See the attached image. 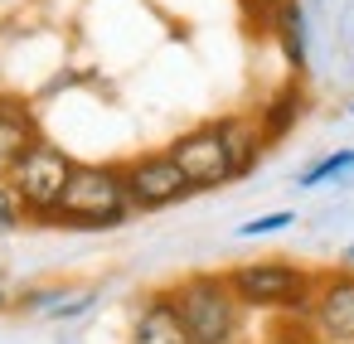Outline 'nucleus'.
I'll use <instances>...</instances> for the list:
<instances>
[{
    "mask_svg": "<svg viewBox=\"0 0 354 344\" xmlns=\"http://www.w3.org/2000/svg\"><path fill=\"white\" fill-rule=\"evenodd\" d=\"M170 300L180 310V325L189 344H243V315L248 305L233 296L228 271H194L170 286Z\"/></svg>",
    "mask_w": 354,
    "mask_h": 344,
    "instance_id": "1",
    "label": "nucleus"
},
{
    "mask_svg": "<svg viewBox=\"0 0 354 344\" xmlns=\"http://www.w3.org/2000/svg\"><path fill=\"white\" fill-rule=\"evenodd\" d=\"M136 218V204L127 194V175L122 165H88L78 160L73 165V180L54 209L49 223L59 228H122Z\"/></svg>",
    "mask_w": 354,
    "mask_h": 344,
    "instance_id": "2",
    "label": "nucleus"
},
{
    "mask_svg": "<svg viewBox=\"0 0 354 344\" xmlns=\"http://www.w3.org/2000/svg\"><path fill=\"white\" fill-rule=\"evenodd\" d=\"M228 286L248 310H267V315H310L315 291H320V271H306L296 262L281 257H262V262H238L228 267Z\"/></svg>",
    "mask_w": 354,
    "mask_h": 344,
    "instance_id": "3",
    "label": "nucleus"
},
{
    "mask_svg": "<svg viewBox=\"0 0 354 344\" xmlns=\"http://www.w3.org/2000/svg\"><path fill=\"white\" fill-rule=\"evenodd\" d=\"M73 155L59 146V141H35L25 155H20V165L10 170V184L20 189V199H25V209H30V218H54V209H59V199H64V189H68V180H73Z\"/></svg>",
    "mask_w": 354,
    "mask_h": 344,
    "instance_id": "4",
    "label": "nucleus"
},
{
    "mask_svg": "<svg viewBox=\"0 0 354 344\" xmlns=\"http://www.w3.org/2000/svg\"><path fill=\"white\" fill-rule=\"evenodd\" d=\"M122 175H127V194H131L136 213H156V209H170L194 194V184L185 180V170L175 165L170 151H146V155L127 160Z\"/></svg>",
    "mask_w": 354,
    "mask_h": 344,
    "instance_id": "5",
    "label": "nucleus"
},
{
    "mask_svg": "<svg viewBox=\"0 0 354 344\" xmlns=\"http://www.w3.org/2000/svg\"><path fill=\"white\" fill-rule=\"evenodd\" d=\"M165 151L175 155V165L185 170V180L194 184V194L223 189V184L238 180V175H233V160H228V146H223V136H218V122H204V126L175 136Z\"/></svg>",
    "mask_w": 354,
    "mask_h": 344,
    "instance_id": "6",
    "label": "nucleus"
},
{
    "mask_svg": "<svg viewBox=\"0 0 354 344\" xmlns=\"http://www.w3.org/2000/svg\"><path fill=\"white\" fill-rule=\"evenodd\" d=\"M310 325L320 344H354V271H320V291L310 305Z\"/></svg>",
    "mask_w": 354,
    "mask_h": 344,
    "instance_id": "7",
    "label": "nucleus"
},
{
    "mask_svg": "<svg viewBox=\"0 0 354 344\" xmlns=\"http://www.w3.org/2000/svg\"><path fill=\"white\" fill-rule=\"evenodd\" d=\"M39 141V122L35 107L20 97H0V180H10V170L20 165V155Z\"/></svg>",
    "mask_w": 354,
    "mask_h": 344,
    "instance_id": "8",
    "label": "nucleus"
},
{
    "mask_svg": "<svg viewBox=\"0 0 354 344\" xmlns=\"http://www.w3.org/2000/svg\"><path fill=\"white\" fill-rule=\"evenodd\" d=\"M131 344H189L170 291H156V296L141 305V315H136V325H131Z\"/></svg>",
    "mask_w": 354,
    "mask_h": 344,
    "instance_id": "9",
    "label": "nucleus"
},
{
    "mask_svg": "<svg viewBox=\"0 0 354 344\" xmlns=\"http://www.w3.org/2000/svg\"><path fill=\"white\" fill-rule=\"evenodd\" d=\"M218 136L228 146V160H233V175H252L262 151H267V136L257 126V117H218Z\"/></svg>",
    "mask_w": 354,
    "mask_h": 344,
    "instance_id": "10",
    "label": "nucleus"
},
{
    "mask_svg": "<svg viewBox=\"0 0 354 344\" xmlns=\"http://www.w3.org/2000/svg\"><path fill=\"white\" fill-rule=\"evenodd\" d=\"M306 117V93H301V83L291 78L286 88H277L267 102H262V112H257V126H262V136H267V146H277V141H286L291 131H296V122Z\"/></svg>",
    "mask_w": 354,
    "mask_h": 344,
    "instance_id": "11",
    "label": "nucleus"
},
{
    "mask_svg": "<svg viewBox=\"0 0 354 344\" xmlns=\"http://www.w3.org/2000/svg\"><path fill=\"white\" fill-rule=\"evenodd\" d=\"M267 35L277 39L286 68H291V73H306V10H301V0H286V6L272 15Z\"/></svg>",
    "mask_w": 354,
    "mask_h": 344,
    "instance_id": "12",
    "label": "nucleus"
},
{
    "mask_svg": "<svg viewBox=\"0 0 354 344\" xmlns=\"http://www.w3.org/2000/svg\"><path fill=\"white\" fill-rule=\"evenodd\" d=\"M354 170V151H330V155H320L310 170H301V189H315V184H325V180H339V175H349Z\"/></svg>",
    "mask_w": 354,
    "mask_h": 344,
    "instance_id": "13",
    "label": "nucleus"
},
{
    "mask_svg": "<svg viewBox=\"0 0 354 344\" xmlns=\"http://www.w3.org/2000/svg\"><path fill=\"white\" fill-rule=\"evenodd\" d=\"M25 218H30V209H25L20 189H15L10 180H0V233H15Z\"/></svg>",
    "mask_w": 354,
    "mask_h": 344,
    "instance_id": "14",
    "label": "nucleus"
},
{
    "mask_svg": "<svg viewBox=\"0 0 354 344\" xmlns=\"http://www.w3.org/2000/svg\"><path fill=\"white\" fill-rule=\"evenodd\" d=\"M291 223H296V213L277 209V213H262V218H248V223H238V238H262V233H281V228H291Z\"/></svg>",
    "mask_w": 354,
    "mask_h": 344,
    "instance_id": "15",
    "label": "nucleus"
},
{
    "mask_svg": "<svg viewBox=\"0 0 354 344\" xmlns=\"http://www.w3.org/2000/svg\"><path fill=\"white\" fill-rule=\"evenodd\" d=\"M238 6H243V15H248L252 25H262V30H267V25H272V15L286 6V0H238Z\"/></svg>",
    "mask_w": 354,
    "mask_h": 344,
    "instance_id": "16",
    "label": "nucleus"
},
{
    "mask_svg": "<svg viewBox=\"0 0 354 344\" xmlns=\"http://www.w3.org/2000/svg\"><path fill=\"white\" fill-rule=\"evenodd\" d=\"M339 267H349V271H354V247H344V262H339Z\"/></svg>",
    "mask_w": 354,
    "mask_h": 344,
    "instance_id": "17",
    "label": "nucleus"
},
{
    "mask_svg": "<svg viewBox=\"0 0 354 344\" xmlns=\"http://www.w3.org/2000/svg\"><path fill=\"white\" fill-rule=\"evenodd\" d=\"M0 305H6V296H0Z\"/></svg>",
    "mask_w": 354,
    "mask_h": 344,
    "instance_id": "18",
    "label": "nucleus"
}]
</instances>
